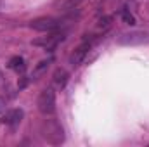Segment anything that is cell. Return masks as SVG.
<instances>
[{"label":"cell","instance_id":"obj_1","mask_svg":"<svg viewBox=\"0 0 149 147\" xmlns=\"http://www.w3.org/2000/svg\"><path fill=\"white\" fill-rule=\"evenodd\" d=\"M40 133H42V139L52 146H61L66 139L64 128L61 126V123L57 119H45L40 126Z\"/></svg>","mask_w":149,"mask_h":147},{"label":"cell","instance_id":"obj_7","mask_svg":"<svg viewBox=\"0 0 149 147\" xmlns=\"http://www.w3.org/2000/svg\"><path fill=\"white\" fill-rule=\"evenodd\" d=\"M68 78H70V74H68L66 69H63V68H57L54 71V74H52V81H54V85L57 88H64L66 83H68Z\"/></svg>","mask_w":149,"mask_h":147},{"label":"cell","instance_id":"obj_14","mask_svg":"<svg viewBox=\"0 0 149 147\" xmlns=\"http://www.w3.org/2000/svg\"><path fill=\"white\" fill-rule=\"evenodd\" d=\"M5 106H7V102H5V99L3 97H0V114L5 111Z\"/></svg>","mask_w":149,"mask_h":147},{"label":"cell","instance_id":"obj_9","mask_svg":"<svg viewBox=\"0 0 149 147\" xmlns=\"http://www.w3.org/2000/svg\"><path fill=\"white\" fill-rule=\"evenodd\" d=\"M9 68H10V69H16L17 73H24V69H26L24 61H23V57H19V55L12 57V59L9 61Z\"/></svg>","mask_w":149,"mask_h":147},{"label":"cell","instance_id":"obj_10","mask_svg":"<svg viewBox=\"0 0 149 147\" xmlns=\"http://www.w3.org/2000/svg\"><path fill=\"white\" fill-rule=\"evenodd\" d=\"M80 2H81V0H61L57 7H59V10H61V12H66V10H71V9H74Z\"/></svg>","mask_w":149,"mask_h":147},{"label":"cell","instance_id":"obj_2","mask_svg":"<svg viewBox=\"0 0 149 147\" xmlns=\"http://www.w3.org/2000/svg\"><path fill=\"white\" fill-rule=\"evenodd\" d=\"M116 43L125 45V47H132V45H142V43H149V33L148 31H127L121 33L116 38Z\"/></svg>","mask_w":149,"mask_h":147},{"label":"cell","instance_id":"obj_8","mask_svg":"<svg viewBox=\"0 0 149 147\" xmlns=\"http://www.w3.org/2000/svg\"><path fill=\"white\" fill-rule=\"evenodd\" d=\"M21 119H23V109H12L5 114V119H3V121H5L9 126H16V125L21 123Z\"/></svg>","mask_w":149,"mask_h":147},{"label":"cell","instance_id":"obj_4","mask_svg":"<svg viewBox=\"0 0 149 147\" xmlns=\"http://www.w3.org/2000/svg\"><path fill=\"white\" fill-rule=\"evenodd\" d=\"M57 26H59V23L54 17H38V19H33L30 23V28L31 30L42 31V33H50V31L57 30Z\"/></svg>","mask_w":149,"mask_h":147},{"label":"cell","instance_id":"obj_5","mask_svg":"<svg viewBox=\"0 0 149 147\" xmlns=\"http://www.w3.org/2000/svg\"><path fill=\"white\" fill-rule=\"evenodd\" d=\"M88 50H90V42H83V43H80L73 52H71V55H70V64H71L73 68L80 66V64L83 62V59H85V55H87Z\"/></svg>","mask_w":149,"mask_h":147},{"label":"cell","instance_id":"obj_11","mask_svg":"<svg viewBox=\"0 0 149 147\" xmlns=\"http://www.w3.org/2000/svg\"><path fill=\"white\" fill-rule=\"evenodd\" d=\"M121 17H123V21H125L127 24H135V17H134L128 10H121Z\"/></svg>","mask_w":149,"mask_h":147},{"label":"cell","instance_id":"obj_3","mask_svg":"<svg viewBox=\"0 0 149 147\" xmlns=\"http://www.w3.org/2000/svg\"><path fill=\"white\" fill-rule=\"evenodd\" d=\"M37 106L38 111L42 114H52L56 111V94L52 88H45L42 90V94L38 95V101H37Z\"/></svg>","mask_w":149,"mask_h":147},{"label":"cell","instance_id":"obj_12","mask_svg":"<svg viewBox=\"0 0 149 147\" xmlns=\"http://www.w3.org/2000/svg\"><path fill=\"white\" fill-rule=\"evenodd\" d=\"M49 62H50V61H42V62H38V66L35 68V74H38L40 71H43V69L49 66Z\"/></svg>","mask_w":149,"mask_h":147},{"label":"cell","instance_id":"obj_6","mask_svg":"<svg viewBox=\"0 0 149 147\" xmlns=\"http://www.w3.org/2000/svg\"><path fill=\"white\" fill-rule=\"evenodd\" d=\"M64 38L63 33H54V35H50V37H45V38H40V40H35L33 43L35 45H42L45 50H50V49H54L61 40Z\"/></svg>","mask_w":149,"mask_h":147},{"label":"cell","instance_id":"obj_13","mask_svg":"<svg viewBox=\"0 0 149 147\" xmlns=\"http://www.w3.org/2000/svg\"><path fill=\"white\" fill-rule=\"evenodd\" d=\"M109 21H111L109 17H102V19L99 21V26H101V28H108V26H109Z\"/></svg>","mask_w":149,"mask_h":147}]
</instances>
